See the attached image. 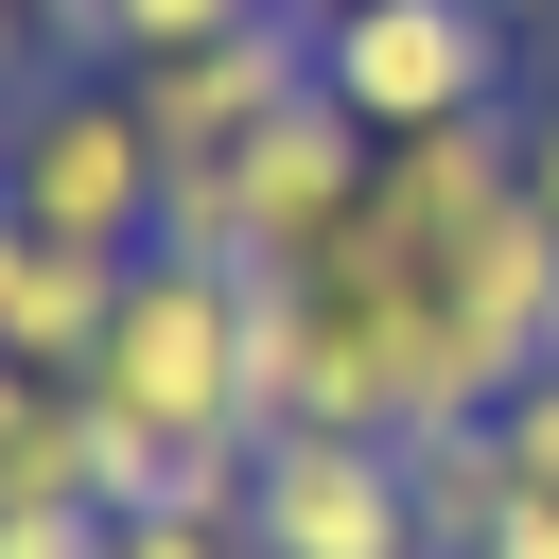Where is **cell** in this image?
<instances>
[{
    "instance_id": "1",
    "label": "cell",
    "mask_w": 559,
    "mask_h": 559,
    "mask_svg": "<svg viewBox=\"0 0 559 559\" xmlns=\"http://www.w3.org/2000/svg\"><path fill=\"white\" fill-rule=\"evenodd\" d=\"M87 402H105V419H140V437H210V454H262L245 262H175V245H140V262H122V297H105Z\"/></svg>"
},
{
    "instance_id": "2",
    "label": "cell",
    "mask_w": 559,
    "mask_h": 559,
    "mask_svg": "<svg viewBox=\"0 0 559 559\" xmlns=\"http://www.w3.org/2000/svg\"><path fill=\"white\" fill-rule=\"evenodd\" d=\"M0 192H17V227H35V245H70V262H140V245H157L175 157H157V122H140V87H122V70H52V87H35V122H17V157H0Z\"/></svg>"
},
{
    "instance_id": "3",
    "label": "cell",
    "mask_w": 559,
    "mask_h": 559,
    "mask_svg": "<svg viewBox=\"0 0 559 559\" xmlns=\"http://www.w3.org/2000/svg\"><path fill=\"white\" fill-rule=\"evenodd\" d=\"M314 87H332L367 140L507 122V17H489V0H349V17H314Z\"/></svg>"
},
{
    "instance_id": "4",
    "label": "cell",
    "mask_w": 559,
    "mask_h": 559,
    "mask_svg": "<svg viewBox=\"0 0 559 559\" xmlns=\"http://www.w3.org/2000/svg\"><path fill=\"white\" fill-rule=\"evenodd\" d=\"M245 559H437V542H419V489H402L384 437L297 419V437H262V472H245Z\"/></svg>"
},
{
    "instance_id": "5",
    "label": "cell",
    "mask_w": 559,
    "mask_h": 559,
    "mask_svg": "<svg viewBox=\"0 0 559 559\" xmlns=\"http://www.w3.org/2000/svg\"><path fill=\"white\" fill-rule=\"evenodd\" d=\"M122 87H140V122H157V157H227V140H262V122L314 87V17H245V35L140 52Z\"/></svg>"
},
{
    "instance_id": "6",
    "label": "cell",
    "mask_w": 559,
    "mask_h": 559,
    "mask_svg": "<svg viewBox=\"0 0 559 559\" xmlns=\"http://www.w3.org/2000/svg\"><path fill=\"white\" fill-rule=\"evenodd\" d=\"M105 297H122V262H70V245H35V280H17V314H0V367H35V384H87V349H105Z\"/></svg>"
},
{
    "instance_id": "7",
    "label": "cell",
    "mask_w": 559,
    "mask_h": 559,
    "mask_svg": "<svg viewBox=\"0 0 559 559\" xmlns=\"http://www.w3.org/2000/svg\"><path fill=\"white\" fill-rule=\"evenodd\" d=\"M402 489H419V542H437V559H489V524H507V437H489V419H472V437H419Z\"/></svg>"
},
{
    "instance_id": "8",
    "label": "cell",
    "mask_w": 559,
    "mask_h": 559,
    "mask_svg": "<svg viewBox=\"0 0 559 559\" xmlns=\"http://www.w3.org/2000/svg\"><path fill=\"white\" fill-rule=\"evenodd\" d=\"M245 17H280V0H105V70L192 52V35H245Z\"/></svg>"
},
{
    "instance_id": "9",
    "label": "cell",
    "mask_w": 559,
    "mask_h": 559,
    "mask_svg": "<svg viewBox=\"0 0 559 559\" xmlns=\"http://www.w3.org/2000/svg\"><path fill=\"white\" fill-rule=\"evenodd\" d=\"M489 437H507V472H524V489H559V367H524V384L489 402Z\"/></svg>"
},
{
    "instance_id": "10",
    "label": "cell",
    "mask_w": 559,
    "mask_h": 559,
    "mask_svg": "<svg viewBox=\"0 0 559 559\" xmlns=\"http://www.w3.org/2000/svg\"><path fill=\"white\" fill-rule=\"evenodd\" d=\"M122 507H0V559H105Z\"/></svg>"
},
{
    "instance_id": "11",
    "label": "cell",
    "mask_w": 559,
    "mask_h": 559,
    "mask_svg": "<svg viewBox=\"0 0 559 559\" xmlns=\"http://www.w3.org/2000/svg\"><path fill=\"white\" fill-rule=\"evenodd\" d=\"M0 35H17V52H70V70H105V0H0Z\"/></svg>"
},
{
    "instance_id": "12",
    "label": "cell",
    "mask_w": 559,
    "mask_h": 559,
    "mask_svg": "<svg viewBox=\"0 0 559 559\" xmlns=\"http://www.w3.org/2000/svg\"><path fill=\"white\" fill-rule=\"evenodd\" d=\"M105 559H245V524H192V507H140Z\"/></svg>"
},
{
    "instance_id": "13",
    "label": "cell",
    "mask_w": 559,
    "mask_h": 559,
    "mask_svg": "<svg viewBox=\"0 0 559 559\" xmlns=\"http://www.w3.org/2000/svg\"><path fill=\"white\" fill-rule=\"evenodd\" d=\"M489 559H559V489H524V472H507V524H489Z\"/></svg>"
},
{
    "instance_id": "14",
    "label": "cell",
    "mask_w": 559,
    "mask_h": 559,
    "mask_svg": "<svg viewBox=\"0 0 559 559\" xmlns=\"http://www.w3.org/2000/svg\"><path fill=\"white\" fill-rule=\"evenodd\" d=\"M524 192H542V227H559V105H524Z\"/></svg>"
},
{
    "instance_id": "15",
    "label": "cell",
    "mask_w": 559,
    "mask_h": 559,
    "mask_svg": "<svg viewBox=\"0 0 559 559\" xmlns=\"http://www.w3.org/2000/svg\"><path fill=\"white\" fill-rule=\"evenodd\" d=\"M35 87H52V70H35L17 35H0V157H17V122H35Z\"/></svg>"
},
{
    "instance_id": "16",
    "label": "cell",
    "mask_w": 559,
    "mask_h": 559,
    "mask_svg": "<svg viewBox=\"0 0 559 559\" xmlns=\"http://www.w3.org/2000/svg\"><path fill=\"white\" fill-rule=\"evenodd\" d=\"M35 402H52V384H35V367H0V472H17V437H35Z\"/></svg>"
},
{
    "instance_id": "17",
    "label": "cell",
    "mask_w": 559,
    "mask_h": 559,
    "mask_svg": "<svg viewBox=\"0 0 559 559\" xmlns=\"http://www.w3.org/2000/svg\"><path fill=\"white\" fill-rule=\"evenodd\" d=\"M17 280H35V227H17V192H0V314H17Z\"/></svg>"
},
{
    "instance_id": "18",
    "label": "cell",
    "mask_w": 559,
    "mask_h": 559,
    "mask_svg": "<svg viewBox=\"0 0 559 559\" xmlns=\"http://www.w3.org/2000/svg\"><path fill=\"white\" fill-rule=\"evenodd\" d=\"M280 17H349V0H280Z\"/></svg>"
},
{
    "instance_id": "19",
    "label": "cell",
    "mask_w": 559,
    "mask_h": 559,
    "mask_svg": "<svg viewBox=\"0 0 559 559\" xmlns=\"http://www.w3.org/2000/svg\"><path fill=\"white\" fill-rule=\"evenodd\" d=\"M489 17H542V0H489Z\"/></svg>"
}]
</instances>
